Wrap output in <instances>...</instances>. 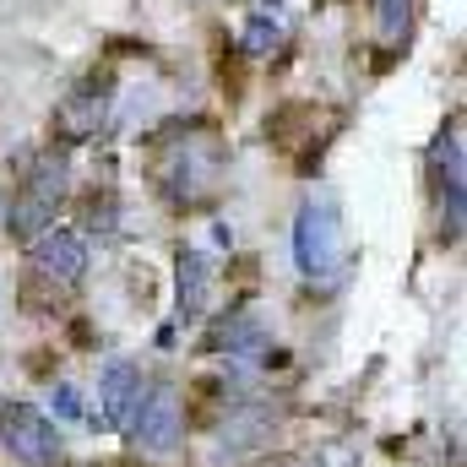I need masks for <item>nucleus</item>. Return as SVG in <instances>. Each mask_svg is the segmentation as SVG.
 Segmentation results:
<instances>
[{"label":"nucleus","instance_id":"8","mask_svg":"<svg viewBox=\"0 0 467 467\" xmlns=\"http://www.w3.org/2000/svg\"><path fill=\"white\" fill-rule=\"evenodd\" d=\"M141 397H147L141 364L136 358H109L104 375H99V419H104V430H125L130 413L141 408Z\"/></svg>","mask_w":467,"mask_h":467},{"label":"nucleus","instance_id":"2","mask_svg":"<svg viewBox=\"0 0 467 467\" xmlns=\"http://www.w3.org/2000/svg\"><path fill=\"white\" fill-rule=\"evenodd\" d=\"M71 191V163L60 152H44L27 174H22V191L11 196V213H5V229L16 239H38V234L55 223L60 202Z\"/></svg>","mask_w":467,"mask_h":467},{"label":"nucleus","instance_id":"9","mask_svg":"<svg viewBox=\"0 0 467 467\" xmlns=\"http://www.w3.org/2000/svg\"><path fill=\"white\" fill-rule=\"evenodd\" d=\"M207 294H213V261L191 244L180 250V321H202Z\"/></svg>","mask_w":467,"mask_h":467},{"label":"nucleus","instance_id":"7","mask_svg":"<svg viewBox=\"0 0 467 467\" xmlns=\"http://www.w3.org/2000/svg\"><path fill=\"white\" fill-rule=\"evenodd\" d=\"M435 191H441V213H446V234H462V202H467V174H462V125L451 119L435 136Z\"/></svg>","mask_w":467,"mask_h":467},{"label":"nucleus","instance_id":"1","mask_svg":"<svg viewBox=\"0 0 467 467\" xmlns=\"http://www.w3.org/2000/svg\"><path fill=\"white\" fill-rule=\"evenodd\" d=\"M294 261L310 283H337L348 272V229L332 202H305L294 218Z\"/></svg>","mask_w":467,"mask_h":467},{"label":"nucleus","instance_id":"11","mask_svg":"<svg viewBox=\"0 0 467 467\" xmlns=\"http://www.w3.org/2000/svg\"><path fill=\"white\" fill-rule=\"evenodd\" d=\"M277 44H283V22H277L272 11L244 16V38H239V49H244V55H272Z\"/></svg>","mask_w":467,"mask_h":467},{"label":"nucleus","instance_id":"3","mask_svg":"<svg viewBox=\"0 0 467 467\" xmlns=\"http://www.w3.org/2000/svg\"><path fill=\"white\" fill-rule=\"evenodd\" d=\"M218 174H223V147L213 130H185L163 152V180H169V196H180V202L207 196L218 185Z\"/></svg>","mask_w":467,"mask_h":467},{"label":"nucleus","instance_id":"10","mask_svg":"<svg viewBox=\"0 0 467 467\" xmlns=\"http://www.w3.org/2000/svg\"><path fill=\"white\" fill-rule=\"evenodd\" d=\"M213 348H229V353H261V348H266V332H261V321H255V316H234V321H223V327H218Z\"/></svg>","mask_w":467,"mask_h":467},{"label":"nucleus","instance_id":"12","mask_svg":"<svg viewBox=\"0 0 467 467\" xmlns=\"http://www.w3.org/2000/svg\"><path fill=\"white\" fill-rule=\"evenodd\" d=\"M375 22H380V38H386V44H408L413 0H375Z\"/></svg>","mask_w":467,"mask_h":467},{"label":"nucleus","instance_id":"6","mask_svg":"<svg viewBox=\"0 0 467 467\" xmlns=\"http://www.w3.org/2000/svg\"><path fill=\"white\" fill-rule=\"evenodd\" d=\"M33 272L55 288H77L88 277V239L77 229H44L33 239Z\"/></svg>","mask_w":467,"mask_h":467},{"label":"nucleus","instance_id":"4","mask_svg":"<svg viewBox=\"0 0 467 467\" xmlns=\"http://www.w3.org/2000/svg\"><path fill=\"white\" fill-rule=\"evenodd\" d=\"M0 441H5V451L16 462H27V467L60 462V430L33 402H0Z\"/></svg>","mask_w":467,"mask_h":467},{"label":"nucleus","instance_id":"13","mask_svg":"<svg viewBox=\"0 0 467 467\" xmlns=\"http://www.w3.org/2000/svg\"><path fill=\"white\" fill-rule=\"evenodd\" d=\"M55 419H66V424H82V419H88V408H82L77 386H60V391H55Z\"/></svg>","mask_w":467,"mask_h":467},{"label":"nucleus","instance_id":"5","mask_svg":"<svg viewBox=\"0 0 467 467\" xmlns=\"http://www.w3.org/2000/svg\"><path fill=\"white\" fill-rule=\"evenodd\" d=\"M130 441L152 457H169L180 441H185V413H180V397L169 386H152L141 397V408L130 413Z\"/></svg>","mask_w":467,"mask_h":467}]
</instances>
